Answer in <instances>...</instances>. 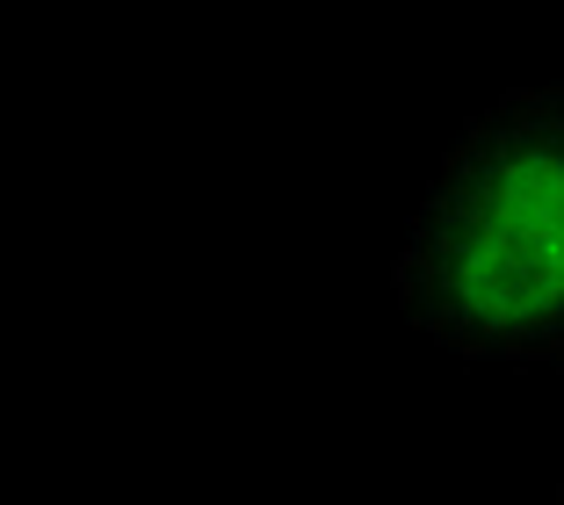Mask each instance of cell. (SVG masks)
<instances>
[{
  "label": "cell",
  "instance_id": "cell-1",
  "mask_svg": "<svg viewBox=\"0 0 564 505\" xmlns=\"http://www.w3.org/2000/svg\"><path fill=\"white\" fill-rule=\"evenodd\" d=\"M405 326L478 369H564V80L507 87L442 152L391 261Z\"/></svg>",
  "mask_w": 564,
  "mask_h": 505
},
{
  "label": "cell",
  "instance_id": "cell-2",
  "mask_svg": "<svg viewBox=\"0 0 564 505\" xmlns=\"http://www.w3.org/2000/svg\"><path fill=\"white\" fill-rule=\"evenodd\" d=\"M557 505H564V476H557Z\"/></svg>",
  "mask_w": 564,
  "mask_h": 505
}]
</instances>
